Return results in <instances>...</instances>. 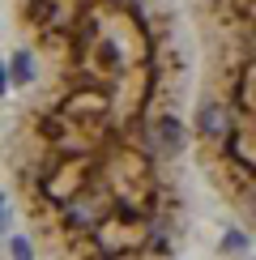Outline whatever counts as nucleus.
I'll use <instances>...</instances> for the list:
<instances>
[{"instance_id":"6","label":"nucleus","mask_w":256,"mask_h":260,"mask_svg":"<svg viewBox=\"0 0 256 260\" xmlns=\"http://www.w3.org/2000/svg\"><path fill=\"white\" fill-rule=\"evenodd\" d=\"M9 85H13V81H9V64H0V99L9 94Z\"/></svg>"},{"instance_id":"4","label":"nucleus","mask_w":256,"mask_h":260,"mask_svg":"<svg viewBox=\"0 0 256 260\" xmlns=\"http://www.w3.org/2000/svg\"><path fill=\"white\" fill-rule=\"evenodd\" d=\"M35 252H39V247L30 243L26 235H9V256H17V260H30Z\"/></svg>"},{"instance_id":"1","label":"nucleus","mask_w":256,"mask_h":260,"mask_svg":"<svg viewBox=\"0 0 256 260\" xmlns=\"http://www.w3.org/2000/svg\"><path fill=\"white\" fill-rule=\"evenodd\" d=\"M188 141H192V128L184 124L179 107H158V111L149 115V145H154V154L163 158V162L184 158Z\"/></svg>"},{"instance_id":"5","label":"nucleus","mask_w":256,"mask_h":260,"mask_svg":"<svg viewBox=\"0 0 256 260\" xmlns=\"http://www.w3.org/2000/svg\"><path fill=\"white\" fill-rule=\"evenodd\" d=\"M9 226H13V213H9V201L0 192V235H9Z\"/></svg>"},{"instance_id":"2","label":"nucleus","mask_w":256,"mask_h":260,"mask_svg":"<svg viewBox=\"0 0 256 260\" xmlns=\"http://www.w3.org/2000/svg\"><path fill=\"white\" fill-rule=\"evenodd\" d=\"M35 77H39V56L30 47H17L13 60H9V81L26 90V85H35Z\"/></svg>"},{"instance_id":"3","label":"nucleus","mask_w":256,"mask_h":260,"mask_svg":"<svg viewBox=\"0 0 256 260\" xmlns=\"http://www.w3.org/2000/svg\"><path fill=\"white\" fill-rule=\"evenodd\" d=\"M248 235H243V231H227V235H222V243H218V252L222 256H231V252H248Z\"/></svg>"}]
</instances>
